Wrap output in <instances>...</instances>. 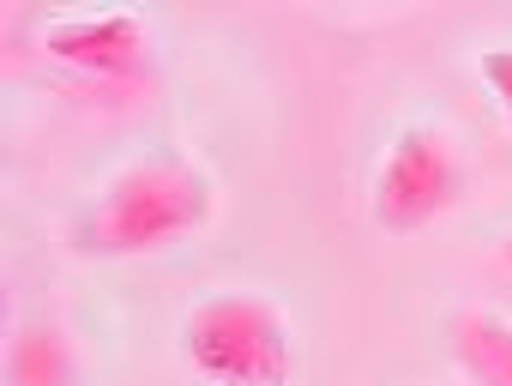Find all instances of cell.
Masks as SVG:
<instances>
[{
	"instance_id": "obj_1",
	"label": "cell",
	"mask_w": 512,
	"mask_h": 386,
	"mask_svg": "<svg viewBox=\"0 0 512 386\" xmlns=\"http://www.w3.org/2000/svg\"><path fill=\"white\" fill-rule=\"evenodd\" d=\"M205 218H211V181L181 157H151L103 187V200L79 218V248L97 260L157 254L193 236Z\"/></svg>"
},
{
	"instance_id": "obj_2",
	"label": "cell",
	"mask_w": 512,
	"mask_h": 386,
	"mask_svg": "<svg viewBox=\"0 0 512 386\" xmlns=\"http://www.w3.org/2000/svg\"><path fill=\"white\" fill-rule=\"evenodd\" d=\"M187 368L211 386H290L296 344L290 320L260 296H211L181 326Z\"/></svg>"
},
{
	"instance_id": "obj_3",
	"label": "cell",
	"mask_w": 512,
	"mask_h": 386,
	"mask_svg": "<svg viewBox=\"0 0 512 386\" xmlns=\"http://www.w3.org/2000/svg\"><path fill=\"white\" fill-rule=\"evenodd\" d=\"M458 200V151L446 133L434 127H410L398 133L392 157L380 163V181H374V218L398 236L434 224L446 206Z\"/></svg>"
},
{
	"instance_id": "obj_4",
	"label": "cell",
	"mask_w": 512,
	"mask_h": 386,
	"mask_svg": "<svg viewBox=\"0 0 512 386\" xmlns=\"http://www.w3.org/2000/svg\"><path fill=\"white\" fill-rule=\"evenodd\" d=\"M43 55L49 67H67L91 85H139L145 79V61H151V31L139 13H103V19H67V25H49L43 37Z\"/></svg>"
},
{
	"instance_id": "obj_5",
	"label": "cell",
	"mask_w": 512,
	"mask_h": 386,
	"mask_svg": "<svg viewBox=\"0 0 512 386\" xmlns=\"http://www.w3.org/2000/svg\"><path fill=\"white\" fill-rule=\"evenodd\" d=\"M452 356L476 386H512V326L494 314H464L452 332Z\"/></svg>"
},
{
	"instance_id": "obj_6",
	"label": "cell",
	"mask_w": 512,
	"mask_h": 386,
	"mask_svg": "<svg viewBox=\"0 0 512 386\" xmlns=\"http://www.w3.org/2000/svg\"><path fill=\"white\" fill-rule=\"evenodd\" d=\"M7 374H13V386H73L67 338L55 326H25L7 350Z\"/></svg>"
},
{
	"instance_id": "obj_7",
	"label": "cell",
	"mask_w": 512,
	"mask_h": 386,
	"mask_svg": "<svg viewBox=\"0 0 512 386\" xmlns=\"http://www.w3.org/2000/svg\"><path fill=\"white\" fill-rule=\"evenodd\" d=\"M482 85L494 91V103H500V115L512 127V49H488L482 55Z\"/></svg>"
},
{
	"instance_id": "obj_8",
	"label": "cell",
	"mask_w": 512,
	"mask_h": 386,
	"mask_svg": "<svg viewBox=\"0 0 512 386\" xmlns=\"http://www.w3.org/2000/svg\"><path fill=\"white\" fill-rule=\"evenodd\" d=\"M506 266H512V236H506Z\"/></svg>"
}]
</instances>
